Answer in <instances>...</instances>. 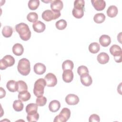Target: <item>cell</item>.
<instances>
[{"label": "cell", "instance_id": "1", "mask_svg": "<svg viewBox=\"0 0 122 122\" xmlns=\"http://www.w3.org/2000/svg\"><path fill=\"white\" fill-rule=\"evenodd\" d=\"M15 30L23 41H27L30 39L31 31L27 24L23 22L18 24L15 26Z\"/></svg>", "mask_w": 122, "mask_h": 122}, {"label": "cell", "instance_id": "2", "mask_svg": "<svg viewBox=\"0 0 122 122\" xmlns=\"http://www.w3.org/2000/svg\"><path fill=\"white\" fill-rule=\"evenodd\" d=\"M17 69L20 73L23 76L28 75L30 71V62L26 58L20 59L18 64Z\"/></svg>", "mask_w": 122, "mask_h": 122}, {"label": "cell", "instance_id": "3", "mask_svg": "<svg viewBox=\"0 0 122 122\" xmlns=\"http://www.w3.org/2000/svg\"><path fill=\"white\" fill-rule=\"evenodd\" d=\"M46 85V82L44 79L40 78L34 83L33 93L37 97L42 96L44 94V89Z\"/></svg>", "mask_w": 122, "mask_h": 122}, {"label": "cell", "instance_id": "4", "mask_svg": "<svg viewBox=\"0 0 122 122\" xmlns=\"http://www.w3.org/2000/svg\"><path fill=\"white\" fill-rule=\"evenodd\" d=\"M61 16L60 11H54L50 10H44L41 15L42 18L46 21H50L52 20H56Z\"/></svg>", "mask_w": 122, "mask_h": 122}, {"label": "cell", "instance_id": "5", "mask_svg": "<svg viewBox=\"0 0 122 122\" xmlns=\"http://www.w3.org/2000/svg\"><path fill=\"white\" fill-rule=\"evenodd\" d=\"M110 52L113 56L114 59L116 62H122V51L119 46L116 44L112 45L110 48Z\"/></svg>", "mask_w": 122, "mask_h": 122}, {"label": "cell", "instance_id": "6", "mask_svg": "<svg viewBox=\"0 0 122 122\" xmlns=\"http://www.w3.org/2000/svg\"><path fill=\"white\" fill-rule=\"evenodd\" d=\"M71 116L70 110L67 108H63L59 115H57L54 120V122H66L69 119Z\"/></svg>", "mask_w": 122, "mask_h": 122}, {"label": "cell", "instance_id": "7", "mask_svg": "<svg viewBox=\"0 0 122 122\" xmlns=\"http://www.w3.org/2000/svg\"><path fill=\"white\" fill-rule=\"evenodd\" d=\"M46 82V86L51 87L55 86L57 83V79L56 76L52 73H47L44 78Z\"/></svg>", "mask_w": 122, "mask_h": 122}, {"label": "cell", "instance_id": "8", "mask_svg": "<svg viewBox=\"0 0 122 122\" xmlns=\"http://www.w3.org/2000/svg\"><path fill=\"white\" fill-rule=\"evenodd\" d=\"M66 102L71 105H76L79 102V98L78 96L74 94H69L65 97Z\"/></svg>", "mask_w": 122, "mask_h": 122}, {"label": "cell", "instance_id": "9", "mask_svg": "<svg viewBox=\"0 0 122 122\" xmlns=\"http://www.w3.org/2000/svg\"><path fill=\"white\" fill-rule=\"evenodd\" d=\"M91 2L94 9L98 11L102 10L106 6V2L103 0H92Z\"/></svg>", "mask_w": 122, "mask_h": 122}, {"label": "cell", "instance_id": "10", "mask_svg": "<svg viewBox=\"0 0 122 122\" xmlns=\"http://www.w3.org/2000/svg\"><path fill=\"white\" fill-rule=\"evenodd\" d=\"M50 6L52 10L60 11L63 8V4L61 0H51Z\"/></svg>", "mask_w": 122, "mask_h": 122}, {"label": "cell", "instance_id": "11", "mask_svg": "<svg viewBox=\"0 0 122 122\" xmlns=\"http://www.w3.org/2000/svg\"><path fill=\"white\" fill-rule=\"evenodd\" d=\"M34 72L38 75H41L45 73L46 70L45 65L42 63H36L33 67Z\"/></svg>", "mask_w": 122, "mask_h": 122}, {"label": "cell", "instance_id": "12", "mask_svg": "<svg viewBox=\"0 0 122 122\" xmlns=\"http://www.w3.org/2000/svg\"><path fill=\"white\" fill-rule=\"evenodd\" d=\"M45 27V24L40 20L34 22L32 24V28L34 30L38 33H41L44 31Z\"/></svg>", "mask_w": 122, "mask_h": 122}, {"label": "cell", "instance_id": "13", "mask_svg": "<svg viewBox=\"0 0 122 122\" xmlns=\"http://www.w3.org/2000/svg\"><path fill=\"white\" fill-rule=\"evenodd\" d=\"M73 79V73L71 70H67L63 71L62 73V79L67 83L71 82Z\"/></svg>", "mask_w": 122, "mask_h": 122}, {"label": "cell", "instance_id": "14", "mask_svg": "<svg viewBox=\"0 0 122 122\" xmlns=\"http://www.w3.org/2000/svg\"><path fill=\"white\" fill-rule=\"evenodd\" d=\"M81 83L85 86H89L92 83V77L89 74V73L84 74L81 76Z\"/></svg>", "mask_w": 122, "mask_h": 122}, {"label": "cell", "instance_id": "15", "mask_svg": "<svg viewBox=\"0 0 122 122\" xmlns=\"http://www.w3.org/2000/svg\"><path fill=\"white\" fill-rule=\"evenodd\" d=\"M98 61L101 64H105L109 61V56L105 52H102L99 53L97 57Z\"/></svg>", "mask_w": 122, "mask_h": 122}, {"label": "cell", "instance_id": "16", "mask_svg": "<svg viewBox=\"0 0 122 122\" xmlns=\"http://www.w3.org/2000/svg\"><path fill=\"white\" fill-rule=\"evenodd\" d=\"M12 52L16 56L21 55L24 51V48L23 46L19 43H15L12 47Z\"/></svg>", "mask_w": 122, "mask_h": 122}, {"label": "cell", "instance_id": "17", "mask_svg": "<svg viewBox=\"0 0 122 122\" xmlns=\"http://www.w3.org/2000/svg\"><path fill=\"white\" fill-rule=\"evenodd\" d=\"M6 87L10 92H15L18 90V82L14 80H10L7 83Z\"/></svg>", "mask_w": 122, "mask_h": 122}, {"label": "cell", "instance_id": "18", "mask_svg": "<svg viewBox=\"0 0 122 122\" xmlns=\"http://www.w3.org/2000/svg\"><path fill=\"white\" fill-rule=\"evenodd\" d=\"M99 42L102 46L107 47L111 42V38L107 35H102L99 38Z\"/></svg>", "mask_w": 122, "mask_h": 122}, {"label": "cell", "instance_id": "19", "mask_svg": "<svg viewBox=\"0 0 122 122\" xmlns=\"http://www.w3.org/2000/svg\"><path fill=\"white\" fill-rule=\"evenodd\" d=\"M60 102L57 100H53L51 101L49 104V109L51 112H57L60 108Z\"/></svg>", "mask_w": 122, "mask_h": 122}, {"label": "cell", "instance_id": "20", "mask_svg": "<svg viewBox=\"0 0 122 122\" xmlns=\"http://www.w3.org/2000/svg\"><path fill=\"white\" fill-rule=\"evenodd\" d=\"M118 12V10L117 7L114 5H111L108 7L106 13L108 17L113 18L117 15Z\"/></svg>", "mask_w": 122, "mask_h": 122}, {"label": "cell", "instance_id": "21", "mask_svg": "<svg viewBox=\"0 0 122 122\" xmlns=\"http://www.w3.org/2000/svg\"><path fill=\"white\" fill-rule=\"evenodd\" d=\"M30 97L31 95L28 91H25L19 92L18 96L19 100L22 102H26L29 100L30 98Z\"/></svg>", "mask_w": 122, "mask_h": 122}, {"label": "cell", "instance_id": "22", "mask_svg": "<svg viewBox=\"0 0 122 122\" xmlns=\"http://www.w3.org/2000/svg\"><path fill=\"white\" fill-rule=\"evenodd\" d=\"M38 105L31 103L28 104L26 107V112L27 114H31L37 112Z\"/></svg>", "mask_w": 122, "mask_h": 122}, {"label": "cell", "instance_id": "23", "mask_svg": "<svg viewBox=\"0 0 122 122\" xmlns=\"http://www.w3.org/2000/svg\"><path fill=\"white\" fill-rule=\"evenodd\" d=\"M13 33V29L10 26H4L2 30V34L4 37H10Z\"/></svg>", "mask_w": 122, "mask_h": 122}, {"label": "cell", "instance_id": "24", "mask_svg": "<svg viewBox=\"0 0 122 122\" xmlns=\"http://www.w3.org/2000/svg\"><path fill=\"white\" fill-rule=\"evenodd\" d=\"M88 49L90 52L95 54L99 51L100 49V46L99 44L97 42H92L89 45Z\"/></svg>", "mask_w": 122, "mask_h": 122}, {"label": "cell", "instance_id": "25", "mask_svg": "<svg viewBox=\"0 0 122 122\" xmlns=\"http://www.w3.org/2000/svg\"><path fill=\"white\" fill-rule=\"evenodd\" d=\"M74 67V64L72 61L67 60L63 61L62 64V69L63 71L69 70H71L73 69Z\"/></svg>", "mask_w": 122, "mask_h": 122}, {"label": "cell", "instance_id": "26", "mask_svg": "<svg viewBox=\"0 0 122 122\" xmlns=\"http://www.w3.org/2000/svg\"><path fill=\"white\" fill-rule=\"evenodd\" d=\"M23 104L21 101L18 100H15L13 103V108L16 112H20L23 109Z\"/></svg>", "mask_w": 122, "mask_h": 122}, {"label": "cell", "instance_id": "27", "mask_svg": "<svg viewBox=\"0 0 122 122\" xmlns=\"http://www.w3.org/2000/svg\"><path fill=\"white\" fill-rule=\"evenodd\" d=\"M105 20V16L102 13H98L96 14L93 17V20L96 23H102Z\"/></svg>", "mask_w": 122, "mask_h": 122}, {"label": "cell", "instance_id": "28", "mask_svg": "<svg viewBox=\"0 0 122 122\" xmlns=\"http://www.w3.org/2000/svg\"><path fill=\"white\" fill-rule=\"evenodd\" d=\"M73 16L77 18H81L84 15V9H77L73 8L72 11Z\"/></svg>", "mask_w": 122, "mask_h": 122}, {"label": "cell", "instance_id": "29", "mask_svg": "<svg viewBox=\"0 0 122 122\" xmlns=\"http://www.w3.org/2000/svg\"><path fill=\"white\" fill-rule=\"evenodd\" d=\"M67 23L65 20L61 19L56 22L55 26L57 29L59 30H63L66 28Z\"/></svg>", "mask_w": 122, "mask_h": 122}, {"label": "cell", "instance_id": "30", "mask_svg": "<svg viewBox=\"0 0 122 122\" xmlns=\"http://www.w3.org/2000/svg\"><path fill=\"white\" fill-rule=\"evenodd\" d=\"M3 60L5 61L7 64L8 67L12 66L14 65L15 63V59L13 56L10 55H7L5 56L3 58Z\"/></svg>", "mask_w": 122, "mask_h": 122}, {"label": "cell", "instance_id": "31", "mask_svg": "<svg viewBox=\"0 0 122 122\" xmlns=\"http://www.w3.org/2000/svg\"><path fill=\"white\" fill-rule=\"evenodd\" d=\"M40 5L39 0H30L28 2V7L31 10H36Z\"/></svg>", "mask_w": 122, "mask_h": 122}, {"label": "cell", "instance_id": "32", "mask_svg": "<svg viewBox=\"0 0 122 122\" xmlns=\"http://www.w3.org/2000/svg\"><path fill=\"white\" fill-rule=\"evenodd\" d=\"M17 82L18 84L17 92H18L28 90V86L25 81H17Z\"/></svg>", "mask_w": 122, "mask_h": 122}, {"label": "cell", "instance_id": "33", "mask_svg": "<svg viewBox=\"0 0 122 122\" xmlns=\"http://www.w3.org/2000/svg\"><path fill=\"white\" fill-rule=\"evenodd\" d=\"M27 19L30 22L34 23L37 20L38 15L37 13L35 12H31L27 15Z\"/></svg>", "mask_w": 122, "mask_h": 122}, {"label": "cell", "instance_id": "34", "mask_svg": "<svg viewBox=\"0 0 122 122\" xmlns=\"http://www.w3.org/2000/svg\"><path fill=\"white\" fill-rule=\"evenodd\" d=\"M39 118V114L37 112L36 113L28 114L27 116V119L28 122H37Z\"/></svg>", "mask_w": 122, "mask_h": 122}, {"label": "cell", "instance_id": "35", "mask_svg": "<svg viewBox=\"0 0 122 122\" xmlns=\"http://www.w3.org/2000/svg\"><path fill=\"white\" fill-rule=\"evenodd\" d=\"M85 2L83 0H76L74 2V8L77 9H84Z\"/></svg>", "mask_w": 122, "mask_h": 122}, {"label": "cell", "instance_id": "36", "mask_svg": "<svg viewBox=\"0 0 122 122\" xmlns=\"http://www.w3.org/2000/svg\"><path fill=\"white\" fill-rule=\"evenodd\" d=\"M36 104L39 106H43L45 105L47 102V99L44 96H41L37 97L36 100Z\"/></svg>", "mask_w": 122, "mask_h": 122}, {"label": "cell", "instance_id": "37", "mask_svg": "<svg viewBox=\"0 0 122 122\" xmlns=\"http://www.w3.org/2000/svg\"><path fill=\"white\" fill-rule=\"evenodd\" d=\"M77 72L80 76H81L84 74L89 73V70L86 66L81 65L78 68Z\"/></svg>", "mask_w": 122, "mask_h": 122}, {"label": "cell", "instance_id": "38", "mask_svg": "<svg viewBox=\"0 0 122 122\" xmlns=\"http://www.w3.org/2000/svg\"><path fill=\"white\" fill-rule=\"evenodd\" d=\"M89 122H99L100 121V117L96 114H92L89 119Z\"/></svg>", "mask_w": 122, "mask_h": 122}, {"label": "cell", "instance_id": "39", "mask_svg": "<svg viewBox=\"0 0 122 122\" xmlns=\"http://www.w3.org/2000/svg\"><path fill=\"white\" fill-rule=\"evenodd\" d=\"M7 67H8V66L7 64V63H6V62L4 60H3L2 59H1L0 60V70H5Z\"/></svg>", "mask_w": 122, "mask_h": 122}, {"label": "cell", "instance_id": "40", "mask_svg": "<svg viewBox=\"0 0 122 122\" xmlns=\"http://www.w3.org/2000/svg\"><path fill=\"white\" fill-rule=\"evenodd\" d=\"M6 92L4 89H3L2 87H0V98H2L5 96Z\"/></svg>", "mask_w": 122, "mask_h": 122}]
</instances>
